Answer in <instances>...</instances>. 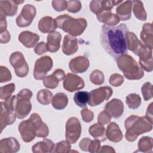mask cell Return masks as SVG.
Masks as SVG:
<instances>
[{
  "instance_id": "obj_1",
  "label": "cell",
  "mask_w": 153,
  "mask_h": 153,
  "mask_svg": "<svg viewBox=\"0 0 153 153\" xmlns=\"http://www.w3.org/2000/svg\"><path fill=\"white\" fill-rule=\"evenodd\" d=\"M128 32V28L125 23L117 26L105 25L102 26L100 39L102 47L114 60L127 54L126 36Z\"/></svg>"
},
{
  "instance_id": "obj_2",
  "label": "cell",
  "mask_w": 153,
  "mask_h": 153,
  "mask_svg": "<svg viewBox=\"0 0 153 153\" xmlns=\"http://www.w3.org/2000/svg\"><path fill=\"white\" fill-rule=\"evenodd\" d=\"M19 131L22 140L25 142H31L35 136L45 137L49 133L48 127L42 121L40 116L36 113L32 114L29 119L20 123Z\"/></svg>"
},
{
  "instance_id": "obj_3",
  "label": "cell",
  "mask_w": 153,
  "mask_h": 153,
  "mask_svg": "<svg viewBox=\"0 0 153 153\" xmlns=\"http://www.w3.org/2000/svg\"><path fill=\"white\" fill-rule=\"evenodd\" d=\"M125 127L127 130L125 135L126 139L128 141L133 142L139 135L151 131L152 129V123L145 117H139L133 115L126 119Z\"/></svg>"
},
{
  "instance_id": "obj_4",
  "label": "cell",
  "mask_w": 153,
  "mask_h": 153,
  "mask_svg": "<svg viewBox=\"0 0 153 153\" xmlns=\"http://www.w3.org/2000/svg\"><path fill=\"white\" fill-rule=\"evenodd\" d=\"M55 21L57 27L72 36L81 35L87 26V22L85 19H75L67 14L58 16L55 19Z\"/></svg>"
},
{
  "instance_id": "obj_5",
  "label": "cell",
  "mask_w": 153,
  "mask_h": 153,
  "mask_svg": "<svg viewBox=\"0 0 153 153\" xmlns=\"http://www.w3.org/2000/svg\"><path fill=\"white\" fill-rule=\"evenodd\" d=\"M117 62L118 68L127 79L137 80L143 76V70L131 56L124 54L117 59Z\"/></svg>"
},
{
  "instance_id": "obj_6",
  "label": "cell",
  "mask_w": 153,
  "mask_h": 153,
  "mask_svg": "<svg viewBox=\"0 0 153 153\" xmlns=\"http://www.w3.org/2000/svg\"><path fill=\"white\" fill-rule=\"evenodd\" d=\"M32 93L27 88L22 89L17 95L15 99L14 108L16 117L19 119L26 118L32 109L30 99Z\"/></svg>"
},
{
  "instance_id": "obj_7",
  "label": "cell",
  "mask_w": 153,
  "mask_h": 153,
  "mask_svg": "<svg viewBox=\"0 0 153 153\" xmlns=\"http://www.w3.org/2000/svg\"><path fill=\"white\" fill-rule=\"evenodd\" d=\"M16 95L1 102V133L8 125L12 124L16 121L14 103Z\"/></svg>"
},
{
  "instance_id": "obj_8",
  "label": "cell",
  "mask_w": 153,
  "mask_h": 153,
  "mask_svg": "<svg viewBox=\"0 0 153 153\" xmlns=\"http://www.w3.org/2000/svg\"><path fill=\"white\" fill-rule=\"evenodd\" d=\"M9 60L17 76L23 78L27 75L29 66L21 52L16 51L13 53L10 57Z\"/></svg>"
},
{
  "instance_id": "obj_9",
  "label": "cell",
  "mask_w": 153,
  "mask_h": 153,
  "mask_svg": "<svg viewBox=\"0 0 153 153\" xmlns=\"http://www.w3.org/2000/svg\"><path fill=\"white\" fill-rule=\"evenodd\" d=\"M113 93L112 89L109 86L100 87L89 93L88 105L90 106H97L104 100H108Z\"/></svg>"
},
{
  "instance_id": "obj_10",
  "label": "cell",
  "mask_w": 153,
  "mask_h": 153,
  "mask_svg": "<svg viewBox=\"0 0 153 153\" xmlns=\"http://www.w3.org/2000/svg\"><path fill=\"white\" fill-rule=\"evenodd\" d=\"M53 62L50 56L41 57L35 62L33 70V76L38 80L43 79L46 74L51 69Z\"/></svg>"
},
{
  "instance_id": "obj_11",
  "label": "cell",
  "mask_w": 153,
  "mask_h": 153,
  "mask_svg": "<svg viewBox=\"0 0 153 153\" xmlns=\"http://www.w3.org/2000/svg\"><path fill=\"white\" fill-rule=\"evenodd\" d=\"M81 133V126L76 117H71L66 124V140L69 143L74 144L79 139Z\"/></svg>"
},
{
  "instance_id": "obj_12",
  "label": "cell",
  "mask_w": 153,
  "mask_h": 153,
  "mask_svg": "<svg viewBox=\"0 0 153 153\" xmlns=\"http://www.w3.org/2000/svg\"><path fill=\"white\" fill-rule=\"evenodd\" d=\"M36 8L31 4L25 5L16 19V24L18 26L23 27L29 26L36 15Z\"/></svg>"
},
{
  "instance_id": "obj_13",
  "label": "cell",
  "mask_w": 153,
  "mask_h": 153,
  "mask_svg": "<svg viewBox=\"0 0 153 153\" xmlns=\"http://www.w3.org/2000/svg\"><path fill=\"white\" fill-rule=\"evenodd\" d=\"M84 85L85 84L82 78L71 73H68L66 75L63 81L64 88L69 92L82 89Z\"/></svg>"
},
{
  "instance_id": "obj_14",
  "label": "cell",
  "mask_w": 153,
  "mask_h": 153,
  "mask_svg": "<svg viewBox=\"0 0 153 153\" xmlns=\"http://www.w3.org/2000/svg\"><path fill=\"white\" fill-rule=\"evenodd\" d=\"M122 2V1H92L90 3V9L97 15L103 11H111L114 6Z\"/></svg>"
},
{
  "instance_id": "obj_15",
  "label": "cell",
  "mask_w": 153,
  "mask_h": 153,
  "mask_svg": "<svg viewBox=\"0 0 153 153\" xmlns=\"http://www.w3.org/2000/svg\"><path fill=\"white\" fill-rule=\"evenodd\" d=\"M65 76L64 71L61 69H57L55 70L51 75L44 77L42 79V82L45 87L54 89L58 86L59 82L63 80Z\"/></svg>"
},
{
  "instance_id": "obj_16",
  "label": "cell",
  "mask_w": 153,
  "mask_h": 153,
  "mask_svg": "<svg viewBox=\"0 0 153 153\" xmlns=\"http://www.w3.org/2000/svg\"><path fill=\"white\" fill-rule=\"evenodd\" d=\"M90 62L85 56H78L71 59L69 63L70 70L75 73H83L89 68Z\"/></svg>"
},
{
  "instance_id": "obj_17",
  "label": "cell",
  "mask_w": 153,
  "mask_h": 153,
  "mask_svg": "<svg viewBox=\"0 0 153 153\" xmlns=\"http://www.w3.org/2000/svg\"><path fill=\"white\" fill-rule=\"evenodd\" d=\"M105 110L113 118H118L121 117L123 114L124 105L121 100L113 99L106 103L105 106Z\"/></svg>"
},
{
  "instance_id": "obj_18",
  "label": "cell",
  "mask_w": 153,
  "mask_h": 153,
  "mask_svg": "<svg viewBox=\"0 0 153 153\" xmlns=\"http://www.w3.org/2000/svg\"><path fill=\"white\" fill-rule=\"evenodd\" d=\"M77 50V39L70 35H65L62 44V51L63 53L67 56H70L75 53Z\"/></svg>"
},
{
  "instance_id": "obj_19",
  "label": "cell",
  "mask_w": 153,
  "mask_h": 153,
  "mask_svg": "<svg viewBox=\"0 0 153 153\" xmlns=\"http://www.w3.org/2000/svg\"><path fill=\"white\" fill-rule=\"evenodd\" d=\"M19 40L26 47L32 48L39 40V36L30 31H23L19 35Z\"/></svg>"
},
{
  "instance_id": "obj_20",
  "label": "cell",
  "mask_w": 153,
  "mask_h": 153,
  "mask_svg": "<svg viewBox=\"0 0 153 153\" xmlns=\"http://www.w3.org/2000/svg\"><path fill=\"white\" fill-rule=\"evenodd\" d=\"M152 33V23H148L143 25L142 30L140 32V38L144 43V45L150 50H152L153 47Z\"/></svg>"
},
{
  "instance_id": "obj_21",
  "label": "cell",
  "mask_w": 153,
  "mask_h": 153,
  "mask_svg": "<svg viewBox=\"0 0 153 153\" xmlns=\"http://www.w3.org/2000/svg\"><path fill=\"white\" fill-rule=\"evenodd\" d=\"M20 149V144L14 137L3 139L0 142L1 152H16Z\"/></svg>"
},
{
  "instance_id": "obj_22",
  "label": "cell",
  "mask_w": 153,
  "mask_h": 153,
  "mask_svg": "<svg viewBox=\"0 0 153 153\" xmlns=\"http://www.w3.org/2000/svg\"><path fill=\"white\" fill-rule=\"evenodd\" d=\"M18 4L16 1H0V14L5 16H13L17 13Z\"/></svg>"
},
{
  "instance_id": "obj_23",
  "label": "cell",
  "mask_w": 153,
  "mask_h": 153,
  "mask_svg": "<svg viewBox=\"0 0 153 153\" xmlns=\"http://www.w3.org/2000/svg\"><path fill=\"white\" fill-rule=\"evenodd\" d=\"M62 35L59 32L53 31L49 33L47 36V48L48 51L56 53L60 48Z\"/></svg>"
},
{
  "instance_id": "obj_24",
  "label": "cell",
  "mask_w": 153,
  "mask_h": 153,
  "mask_svg": "<svg viewBox=\"0 0 153 153\" xmlns=\"http://www.w3.org/2000/svg\"><path fill=\"white\" fill-rule=\"evenodd\" d=\"M106 135L107 138L113 142H118L121 141L123 136L120 127L117 123L114 122L110 123L108 126Z\"/></svg>"
},
{
  "instance_id": "obj_25",
  "label": "cell",
  "mask_w": 153,
  "mask_h": 153,
  "mask_svg": "<svg viewBox=\"0 0 153 153\" xmlns=\"http://www.w3.org/2000/svg\"><path fill=\"white\" fill-rule=\"evenodd\" d=\"M39 30L44 33H50L56 29L57 25L55 19L50 16H45L41 19L38 23Z\"/></svg>"
},
{
  "instance_id": "obj_26",
  "label": "cell",
  "mask_w": 153,
  "mask_h": 153,
  "mask_svg": "<svg viewBox=\"0 0 153 153\" xmlns=\"http://www.w3.org/2000/svg\"><path fill=\"white\" fill-rule=\"evenodd\" d=\"M98 20L103 23L106 26H115L120 22V19L117 15L111 13V11H103L96 15Z\"/></svg>"
},
{
  "instance_id": "obj_27",
  "label": "cell",
  "mask_w": 153,
  "mask_h": 153,
  "mask_svg": "<svg viewBox=\"0 0 153 153\" xmlns=\"http://www.w3.org/2000/svg\"><path fill=\"white\" fill-rule=\"evenodd\" d=\"M131 7V1H126L117 8L116 13L120 20H127L130 18Z\"/></svg>"
},
{
  "instance_id": "obj_28",
  "label": "cell",
  "mask_w": 153,
  "mask_h": 153,
  "mask_svg": "<svg viewBox=\"0 0 153 153\" xmlns=\"http://www.w3.org/2000/svg\"><path fill=\"white\" fill-rule=\"evenodd\" d=\"M100 140L97 139L93 140L89 138H84L79 143V147L84 151L97 152H99V149L100 148Z\"/></svg>"
},
{
  "instance_id": "obj_29",
  "label": "cell",
  "mask_w": 153,
  "mask_h": 153,
  "mask_svg": "<svg viewBox=\"0 0 153 153\" xmlns=\"http://www.w3.org/2000/svg\"><path fill=\"white\" fill-rule=\"evenodd\" d=\"M89 133L91 135L94 139L100 141H105L106 140L105 128L102 124H94L89 128Z\"/></svg>"
},
{
  "instance_id": "obj_30",
  "label": "cell",
  "mask_w": 153,
  "mask_h": 153,
  "mask_svg": "<svg viewBox=\"0 0 153 153\" xmlns=\"http://www.w3.org/2000/svg\"><path fill=\"white\" fill-rule=\"evenodd\" d=\"M54 144L53 141L48 139H44L42 141L36 143L32 146L33 152H51L53 151Z\"/></svg>"
},
{
  "instance_id": "obj_31",
  "label": "cell",
  "mask_w": 153,
  "mask_h": 153,
  "mask_svg": "<svg viewBox=\"0 0 153 153\" xmlns=\"http://www.w3.org/2000/svg\"><path fill=\"white\" fill-rule=\"evenodd\" d=\"M52 106L57 110L65 109L68 103V98L63 93H56L52 99Z\"/></svg>"
},
{
  "instance_id": "obj_32",
  "label": "cell",
  "mask_w": 153,
  "mask_h": 153,
  "mask_svg": "<svg viewBox=\"0 0 153 153\" xmlns=\"http://www.w3.org/2000/svg\"><path fill=\"white\" fill-rule=\"evenodd\" d=\"M131 2L133 13L136 17L142 21L146 20V13L143 7L142 2L140 1H133Z\"/></svg>"
},
{
  "instance_id": "obj_33",
  "label": "cell",
  "mask_w": 153,
  "mask_h": 153,
  "mask_svg": "<svg viewBox=\"0 0 153 153\" xmlns=\"http://www.w3.org/2000/svg\"><path fill=\"white\" fill-rule=\"evenodd\" d=\"M74 100L75 104L80 108H87L89 100V93L86 91H79L75 93Z\"/></svg>"
},
{
  "instance_id": "obj_34",
  "label": "cell",
  "mask_w": 153,
  "mask_h": 153,
  "mask_svg": "<svg viewBox=\"0 0 153 153\" xmlns=\"http://www.w3.org/2000/svg\"><path fill=\"white\" fill-rule=\"evenodd\" d=\"M36 98L41 104L44 105H48L52 101L53 94L47 89H42L37 93Z\"/></svg>"
},
{
  "instance_id": "obj_35",
  "label": "cell",
  "mask_w": 153,
  "mask_h": 153,
  "mask_svg": "<svg viewBox=\"0 0 153 153\" xmlns=\"http://www.w3.org/2000/svg\"><path fill=\"white\" fill-rule=\"evenodd\" d=\"M126 102L129 108L135 109L140 106L141 103V98L137 94L131 93L126 97Z\"/></svg>"
},
{
  "instance_id": "obj_36",
  "label": "cell",
  "mask_w": 153,
  "mask_h": 153,
  "mask_svg": "<svg viewBox=\"0 0 153 153\" xmlns=\"http://www.w3.org/2000/svg\"><path fill=\"white\" fill-rule=\"evenodd\" d=\"M152 139L150 137L144 136L140 138L138 143V149L140 151L146 152H152Z\"/></svg>"
},
{
  "instance_id": "obj_37",
  "label": "cell",
  "mask_w": 153,
  "mask_h": 153,
  "mask_svg": "<svg viewBox=\"0 0 153 153\" xmlns=\"http://www.w3.org/2000/svg\"><path fill=\"white\" fill-rule=\"evenodd\" d=\"M15 90V85L11 83L1 87L0 97L1 100H5L11 96V94Z\"/></svg>"
},
{
  "instance_id": "obj_38",
  "label": "cell",
  "mask_w": 153,
  "mask_h": 153,
  "mask_svg": "<svg viewBox=\"0 0 153 153\" xmlns=\"http://www.w3.org/2000/svg\"><path fill=\"white\" fill-rule=\"evenodd\" d=\"M90 79L92 83L96 85L102 84L104 82V75L101 71L94 70L90 75Z\"/></svg>"
},
{
  "instance_id": "obj_39",
  "label": "cell",
  "mask_w": 153,
  "mask_h": 153,
  "mask_svg": "<svg viewBox=\"0 0 153 153\" xmlns=\"http://www.w3.org/2000/svg\"><path fill=\"white\" fill-rule=\"evenodd\" d=\"M144 100L147 101L152 97V85L149 82H145L141 88Z\"/></svg>"
},
{
  "instance_id": "obj_40",
  "label": "cell",
  "mask_w": 153,
  "mask_h": 153,
  "mask_svg": "<svg viewBox=\"0 0 153 153\" xmlns=\"http://www.w3.org/2000/svg\"><path fill=\"white\" fill-rule=\"evenodd\" d=\"M71 149V145L68 141H61L59 143H57L55 147V150L53 152H70L69 149Z\"/></svg>"
},
{
  "instance_id": "obj_41",
  "label": "cell",
  "mask_w": 153,
  "mask_h": 153,
  "mask_svg": "<svg viewBox=\"0 0 153 153\" xmlns=\"http://www.w3.org/2000/svg\"><path fill=\"white\" fill-rule=\"evenodd\" d=\"M81 8V3L79 1H68L67 10L71 13H75L78 12Z\"/></svg>"
},
{
  "instance_id": "obj_42",
  "label": "cell",
  "mask_w": 153,
  "mask_h": 153,
  "mask_svg": "<svg viewBox=\"0 0 153 153\" xmlns=\"http://www.w3.org/2000/svg\"><path fill=\"white\" fill-rule=\"evenodd\" d=\"M0 71V82L1 83L8 82L11 79V72L5 66H1Z\"/></svg>"
},
{
  "instance_id": "obj_43",
  "label": "cell",
  "mask_w": 153,
  "mask_h": 153,
  "mask_svg": "<svg viewBox=\"0 0 153 153\" xmlns=\"http://www.w3.org/2000/svg\"><path fill=\"white\" fill-rule=\"evenodd\" d=\"M123 76L118 74H114L111 75L109 79V82L110 84L114 87H119L123 83Z\"/></svg>"
},
{
  "instance_id": "obj_44",
  "label": "cell",
  "mask_w": 153,
  "mask_h": 153,
  "mask_svg": "<svg viewBox=\"0 0 153 153\" xmlns=\"http://www.w3.org/2000/svg\"><path fill=\"white\" fill-rule=\"evenodd\" d=\"M97 119H98L97 120L98 123L99 124H102V125H105V124H106L109 123L111 121V116L110 115V114L107 111L104 110L103 111L101 112L99 114Z\"/></svg>"
},
{
  "instance_id": "obj_45",
  "label": "cell",
  "mask_w": 153,
  "mask_h": 153,
  "mask_svg": "<svg viewBox=\"0 0 153 153\" xmlns=\"http://www.w3.org/2000/svg\"><path fill=\"white\" fill-rule=\"evenodd\" d=\"M52 7L57 11H62L67 8L68 1H53Z\"/></svg>"
},
{
  "instance_id": "obj_46",
  "label": "cell",
  "mask_w": 153,
  "mask_h": 153,
  "mask_svg": "<svg viewBox=\"0 0 153 153\" xmlns=\"http://www.w3.org/2000/svg\"><path fill=\"white\" fill-rule=\"evenodd\" d=\"M81 114L83 121L86 123H89L94 118L93 112L88 109L87 108L86 109H84L81 111Z\"/></svg>"
},
{
  "instance_id": "obj_47",
  "label": "cell",
  "mask_w": 153,
  "mask_h": 153,
  "mask_svg": "<svg viewBox=\"0 0 153 153\" xmlns=\"http://www.w3.org/2000/svg\"><path fill=\"white\" fill-rule=\"evenodd\" d=\"M47 51H48L47 44L44 42H41L39 43L35 48V53L38 55H42Z\"/></svg>"
},
{
  "instance_id": "obj_48",
  "label": "cell",
  "mask_w": 153,
  "mask_h": 153,
  "mask_svg": "<svg viewBox=\"0 0 153 153\" xmlns=\"http://www.w3.org/2000/svg\"><path fill=\"white\" fill-rule=\"evenodd\" d=\"M10 40V35L7 30L2 33H1V44H5Z\"/></svg>"
},
{
  "instance_id": "obj_49",
  "label": "cell",
  "mask_w": 153,
  "mask_h": 153,
  "mask_svg": "<svg viewBox=\"0 0 153 153\" xmlns=\"http://www.w3.org/2000/svg\"><path fill=\"white\" fill-rule=\"evenodd\" d=\"M1 22H0V31L1 33H2L7 30V21L5 17L1 15L0 16Z\"/></svg>"
},
{
  "instance_id": "obj_50",
  "label": "cell",
  "mask_w": 153,
  "mask_h": 153,
  "mask_svg": "<svg viewBox=\"0 0 153 153\" xmlns=\"http://www.w3.org/2000/svg\"><path fill=\"white\" fill-rule=\"evenodd\" d=\"M145 117L152 123V103H151L147 108Z\"/></svg>"
}]
</instances>
